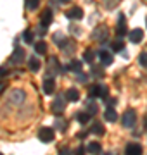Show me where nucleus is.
Listing matches in <instances>:
<instances>
[{
  "instance_id": "f704fd0d",
  "label": "nucleus",
  "mask_w": 147,
  "mask_h": 155,
  "mask_svg": "<svg viewBox=\"0 0 147 155\" xmlns=\"http://www.w3.org/2000/svg\"><path fill=\"white\" fill-rule=\"evenodd\" d=\"M7 76V69H4V67H0V78Z\"/></svg>"
},
{
  "instance_id": "72a5a7b5",
  "label": "nucleus",
  "mask_w": 147,
  "mask_h": 155,
  "mask_svg": "<svg viewBox=\"0 0 147 155\" xmlns=\"http://www.w3.org/2000/svg\"><path fill=\"white\" fill-rule=\"evenodd\" d=\"M38 35H40V36H45V35H47V28H45V26H42V24L38 26Z\"/></svg>"
},
{
  "instance_id": "f257e3e1",
  "label": "nucleus",
  "mask_w": 147,
  "mask_h": 155,
  "mask_svg": "<svg viewBox=\"0 0 147 155\" xmlns=\"http://www.w3.org/2000/svg\"><path fill=\"white\" fill-rule=\"evenodd\" d=\"M54 138H56V131H54L52 127H49V126L40 127V131H38V140L40 141L50 143V141H54Z\"/></svg>"
},
{
  "instance_id": "a211bd4d",
  "label": "nucleus",
  "mask_w": 147,
  "mask_h": 155,
  "mask_svg": "<svg viewBox=\"0 0 147 155\" xmlns=\"http://www.w3.org/2000/svg\"><path fill=\"white\" fill-rule=\"evenodd\" d=\"M90 133L97 134V136H102V134L106 133V129H104V126H102L101 122H94L92 127H90Z\"/></svg>"
},
{
  "instance_id": "e433bc0d",
  "label": "nucleus",
  "mask_w": 147,
  "mask_h": 155,
  "mask_svg": "<svg viewBox=\"0 0 147 155\" xmlns=\"http://www.w3.org/2000/svg\"><path fill=\"white\" fill-rule=\"evenodd\" d=\"M83 152H85V148H83V147H80V148L76 150V153H83Z\"/></svg>"
},
{
  "instance_id": "5701e85b",
  "label": "nucleus",
  "mask_w": 147,
  "mask_h": 155,
  "mask_svg": "<svg viewBox=\"0 0 147 155\" xmlns=\"http://www.w3.org/2000/svg\"><path fill=\"white\" fill-rule=\"evenodd\" d=\"M76 121L80 122V124H87V122L90 121V114H88V112H78V114H76Z\"/></svg>"
},
{
  "instance_id": "1a4fd4ad",
  "label": "nucleus",
  "mask_w": 147,
  "mask_h": 155,
  "mask_svg": "<svg viewBox=\"0 0 147 155\" xmlns=\"http://www.w3.org/2000/svg\"><path fill=\"white\" fill-rule=\"evenodd\" d=\"M108 35H109V29L106 28V26H99V28L94 31V40H97V41H106V38H108Z\"/></svg>"
},
{
  "instance_id": "473e14b6",
  "label": "nucleus",
  "mask_w": 147,
  "mask_h": 155,
  "mask_svg": "<svg viewBox=\"0 0 147 155\" xmlns=\"http://www.w3.org/2000/svg\"><path fill=\"white\" fill-rule=\"evenodd\" d=\"M104 102L108 104V107H114V105H116V98H108V97H106Z\"/></svg>"
},
{
  "instance_id": "c756f323",
  "label": "nucleus",
  "mask_w": 147,
  "mask_h": 155,
  "mask_svg": "<svg viewBox=\"0 0 147 155\" xmlns=\"http://www.w3.org/2000/svg\"><path fill=\"white\" fill-rule=\"evenodd\" d=\"M52 69H59V62H57V59H54V57L49 59V71H52Z\"/></svg>"
},
{
  "instance_id": "9d476101",
  "label": "nucleus",
  "mask_w": 147,
  "mask_h": 155,
  "mask_svg": "<svg viewBox=\"0 0 147 155\" xmlns=\"http://www.w3.org/2000/svg\"><path fill=\"white\" fill-rule=\"evenodd\" d=\"M64 71H73V72H76V74H78V72L83 71V62L73 59L69 64H66V66H64Z\"/></svg>"
},
{
  "instance_id": "f3484780",
  "label": "nucleus",
  "mask_w": 147,
  "mask_h": 155,
  "mask_svg": "<svg viewBox=\"0 0 147 155\" xmlns=\"http://www.w3.org/2000/svg\"><path fill=\"white\" fill-rule=\"evenodd\" d=\"M64 97L69 100V102H78L80 100V91L76 88H69L66 93H64Z\"/></svg>"
},
{
  "instance_id": "bb28decb",
  "label": "nucleus",
  "mask_w": 147,
  "mask_h": 155,
  "mask_svg": "<svg viewBox=\"0 0 147 155\" xmlns=\"http://www.w3.org/2000/svg\"><path fill=\"white\" fill-rule=\"evenodd\" d=\"M94 57H95V52L94 50H85V54H83V61L85 62H88V64H92L94 62Z\"/></svg>"
},
{
  "instance_id": "7ed1b4c3",
  "label": "nucleus",
  "mask_w": 147,
  "mask_h": 155,
  "mask_svg": "<svg viewBox=\"0 0 147 155\" xmlns=\"http://www.w3.org/2000/svg\"><path fill=\"white\" fill-rule=\"evenodd\" d=\"M108 95H109V90H108L106 84H94V86L90 88V98L95 97V98H102V100H104Z\"/></svg>"
},
{
  "instance_id": "4468645a",
  "label": "nucleus",
  "mask_w": 147,
  "mask_h": 155,
  "mask_svg": "<svg viewBox=\"0 0 147 155\" xmlns=\"http://www.w3.org/2000/svg\"><path fill=\"white\" fill-rule=\"evenodd\" d=\"M52 11L50 9H45L43 11V14H42V19H40V22H42V26H45V28H49L50 26V22H52Z\"/></svg>"
},
{
  "instance_id": "4be33fe9",
  "label": "nucleus",
  "mask_w": 147,
  "mask_h": 155,
  "mask_svg": "<svg viewBox=\"0 0 147 155\" xmlns=\"http://www.w3.org/2000/svg\"><path fill=\"white\" fill-rule=\"evenodd\" d=\"M111 48H113V52H123V50H125V43H123V40H121V38L114 40L113 43H111Z\"/></svg>"
},
{
  "instance_id": "423d86ee",
  "label": "nucleus",
  "mask_w": 147,
  "mask_h": 155,
  "mask_svg": "<svg viewBox=\"0 0 147 155\" xmlns=\"http://www.w3.org/2000/svg\"><path fill=\"white\" fill-rule=\"evenodd\" d=\"M24 98H26V93H24L23 90H14L11 93V97H9V102H11L12 105H21L24 102Z\"/></svg>"
},
{
  "instance_id": "c9c22d12",
  "label": "nucleus",
  "mask_w": 147,
  "mask_h": 155,
  "mask_svg": "<svg viewBox=\"0 0 147 155\" xmlns=\"http://www.w3.org/2000/svg\"><path fill=\"white\" fill-rule=\"evenodd\" d=\"M7 88V83H4V81H0V93L4 91V90Z\"/></svg>"
},
{
  "instance_id": "cd10ccee",
  "label": "nucleus",
  "mask_w": 147,
  "mask_h": 155,
  "mask_svg": "<svg viewBox=\"0 0 147 155\" xmlns=\"http://www.w3.org/2000/svg\"><path fill=\"white\" fill-rule=\"evenodd\" d=\"M33 31H31V29H26V31H24L23 33V40H24V43H33Z\"/></svg>"
},
{
  "instance_id": "58836bf2",
  "label": "nucleus",
  "mask_w": 147,
  "mask_h": 155,
  "mask_svg": "<svg viewBox=\"0 0 147 155\" xmlns=\"http://www.w3.org/2000/svg\"><path fill=\"white\" fill-rule=\"evenodd\" d=\"M145 129H147V119H145Z\"/></svg>"
},
{
  "instance_id": "0eeeda50",
  "label": "nucleus",
  "mask_w": 147,
  "mask_h": 155,
  "mask_svg": "<svg viewBox=\"0 0 147 155\" xmlns=\"http://www.w3.org/2000/svg\"><path fill=\"white\" fill-rule=\"evenodd\" d=\"M116 35L118 38H125L128 35V29H126V19H125L123 14H119V21H118V26H116Z\"/></svg>"
},
{
  "instance_id": "f8f14e48",
  "label": "nucleus",
  "mask_w": 147,
  "mask_h": 155,
  "mask_svg": "<svg viewBox=\"0 0 147 155\" xmlns=\"http://www.w3.org/2000/svg\"><path fill=\"white\" fill-rule=\"evenodd\" d=\"M66 17L68 19H81L83 17V9L81 7H73L66 12Z\"/></svg>"
},
{
  "instance_id": "aec40b11",
  "label": "nucleus",
  "mask_w": 147,
  "mask_h": 155,
  "mask_svg": "<svg viewBox=\"0 0 147 155\" xmlns=\"http://www.w3.org/2000/svg\"><path fill=\"white\" fill-rule=\"evenodd\" d=\"M87 152H90V153H101V152H102L101 143H99V141H92V143H88Z\"/></svg>"
},
{
  "instance_id": "6e6552de",
  "label": "nucleus",
  "mask_w": 147,
  "mask_h": 155,
  "mask_svg": "<svg viewBox=\"0 0 147 155\" xmlns=\"http://www.w3.org/2000/svg\"><path fill=\"white\" fill-rule=\"evenodd\" d=\"M99 61H101L102 66H111L114 62V57L111 52H108V50H101L99 52Z\"/></svg>"
},
{
  "instance_id": "ddd939ff",
  "label": "nucleus",
  "mask_w": 147,
  "mask_h": 155,
  "mask_svg": "<svg viewBox=\"0 0 147 155\" xmlns=\"http://www.w3.org/2000/svg\"><path fill=\"white\" fill-rule=\"evenodd\" d=\"M54 90H56V79L54 78H47L45 81H43V91L47 95H52Z\"/></svg>"
},
{
  "instance_id": "2f4dec72",
  "label": "nucleus",
  "mask_w": 147,
  "mask_h": 155,
  "mask_svg": "<svg viewBox=\"0 0 147 155\" xmlns=\"http://www.w3.org/2000/svg\"><path fill=\"white\" fill-rule=\"evenodd\" d=\"M92 74H94V76L102 78V76H104V71H102L101 67H95V66H94V67H92Z\"/></svg>"
},
{
  "instance_id": "b1692460",
  "label": "nucleus",
  "mask_w": 147,
  "mask_h": 155,
  "mask_svg": "<svg viewBox=\"0 0 147 155\" xmlns=\"http://www.w3.org/2000/svg\"><path fill=\"white\" fill-rule=\"evenodd\" d=\"M87 112L90 114V116H95L97 112H99V107L94 100H88V105H87Z\"/></svg>"
},
{
  "instance_id": "6ab92c4d",
  "label": "nucleus",
  "mask_w": 147,
  "mask_h": 155,
  "mask_svg": "<svg viewBox=\"0 0 147 155\" xmlns=\"http://www.w3.org/2000/svg\"><path fill=\"white\" fill-rule=\"evenodd\" d=\"M35 52H36L38 55L47 54V43L43 41V40H40V41H36V43H35Z\"/></svg>"
},
{
  "instance_id": "20e7f679",
  "label": "nucleus",
  "mask_w": 147,
  "mask_h": 155,
  "mask_svg": "<svg viewBox=\"0 0 147 155\" xmlns=\"http://www.w3.org/2000/svg\"><path fill=\"white\" fill-rule=\"evenodd\" d=\"M135 122H137V114H135V110H126L123 114V119H121V124H123V127H133L135 126Z\"/></svg>"
},
{
  "instance_id": "412c9836",
  "label": "nucleus",
  "mask_w": 147,
  "mask_h": 155,
  "mask_svg": "<svg viewBox=\"0 0 147 155\" xmlns=\"http://www.w3.org/2000/svg\"><path fill=\"white\" fill-rule=\"evenodd\" d=\"M28 66H29V69L31 71H40V59L38 57H29L28 59Z\"/></svg>"
},
{
  "instance_id": "ea45409f",
  "label": "nucleus",
  "mask_w": 147,
  "mask_h": 155,
  "mask_svg": "<svg viewBox=\"0 0 147 155\" xmlns=\"http://www.w3.org/2000/svg\"><path fill=\"white\" fill-rule=\"evenodd\" d=\"M145 24H147V19H145Z\"/></svg>"
},
{
  "instance_id": "c85d7f7f",
  "label": "nucleus",
  "mask_w": 147,
  "mask_h": 155,
  "mask_svg": "<svg viewBox=\"0 0 147 155\" xmlns=\"http://www.w3.org/2000/svg\"><path fill=\"white\" fill-rule=\"evenodd\" d=\"M38 5H40V0H26V9H29V11L38 9Z\"/></svg>"
},
{
  "instance_id": "7c9ffc66",
  "label": "nucleus",
  "mask_w": 147,
  "mask_h": 155,
  "mask_svg": "<svg viewBox=\"0 0 147 155\" xmlns=\"http://www.w3.org/2000/svg\"><path fill=\"white\" fill-rule=\"evenodd\" d=\"M138 62H140L144 67H147V52H142L140 55H138Z\"/></svg>"
},
{
  "instance_id": "39448f33",
  "label": "nucleus",
  "mask_w": 147,
  "mask_h": 155,
  "mask_svg": "<svg viewBox=\"0 0 147 155\" xmlns=\"http://www.w3.org/2000/svg\"><path fill=\"white\" fill-rule=\"evenodd\" d=\"M24 61H26V52H24L21 47H16V50L12 52L11 62H12V64H16V66H21Z\"/></svg>"
},
{
  "instance_id": "9b49d317",
  "label": "nucleus",
  "mask_w": 147,
  "mask_h": 155,
  "mask_svg": "<svg viewBox=\"0 0 147 155\" xmlns=\"http://www.w3.org/2000/svg\"><path fill=\"white\" fill-rule=\"evenodd\" d=\"M144 40V29L137 28V29H132L130 31V41L132 43H140Z\"/></svg>"
},
{
  "instance_id": "a878e982",
  "label": "nucleus",
  "mask_w": 147,
  "mask_h": 155,
  "mask_svg": "<svg viewBox=\"0 0 147 155\" xmlns=\"http://www.w3.org/2000/svg\"><path fill=\"white\" fill-rule=\"evenodd\" d=\"M54 126H56V129H57V131H61V133H64V131H66V126H68V122L64 121V119H61V117H59V119L56 121V124H54Z\"/></svg>"
},
{
  "instance_id": "f03ea898",
  "label": "nucleus",
  "mask_w": 147,
  "mask_h": 155,
  "mask_svg": "<svg viewBox=\"0 0 147 155\" xmlns=\"http://www.w3.org/2000/svg\"><path fill=\"white\" fill-rule=\"evenodd\" d=\"M64 107H66V97L64 95H57L54 102H52V114H56V116H61L62 112H64Z\"/></svg>"
},
{
  "instance_id": "393cba45",
  "label": "nucleus",
  "mask_w": 147,
  "mask_h": 155,
  "mask_svg": "<svg viewBox=\"0 0 147 155\" xmlns=\"http://www.w3.org/2000/svg\"><path fill=\"white\" fill-rule=\"evenodd\" d=\"M102 2H104V7H106V9L113 11V9H116V7L119 5V2H121V0H102Z\"/></svg>"
},
{
  "instance_id": "dca6fc26",
  "label": "nucleus",
  "mask_w": 147,
  "mask_h": 155,
  "mask_svg": "<svg viewBox=\"0 0 147 155\" xmlns=\"http://www.w3.org/2000/svg\"><path fill=\"white\" fill-rule=\"evenodd\" d=\"M104 117H106V121H109V122L118 121V114H116V110H114V107H108L106 112H104Z\"/></svg>"
},
{
  "instance_id": "4c0bfd02",
  "label": "nucleus",
  "mask_w": 147,
  "mask_h": 155,
  "mask_svg": "<svg viewBox=\"0 0 147 155\" xmlns=\"http://www.w3.org/2000/svg\"><path fill=\"white\" fill-rule=\"evenodd\" d=\"M61 4H68V2H71V0H59Z\"/></svg>"
},
{
  "instance_id": "2eb2a0df",
  "label": "nucleus",
  "mask_w": 147,
  "mask_h": 155,
  "mask_svg": "<svg viewBox=\"0 0 147 155\" xmlns=\"http://www.w3.org/2000/svg\"><path fill=\"white\" fill-rule=\"evenodd\" d=\"M125 152H126L128 155H138V153H142V147L138 143H128Z\"/></svg>"
}]
</instances>
